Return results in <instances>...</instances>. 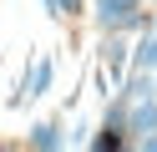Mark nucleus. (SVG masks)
<instances>
[{
  "mask_svg": "<svg viewBox=\"0 0 157 152\" xmlns=\"http://www.w3.org/2000/svg\"><path fill=\"white\" fill-rule=\"evenodd\" d=\"M41 5H46V15H51V20H61V10H56V0H41Z\"/></svg>",
  "mask_w": 157,
  "mask_h": 152,
  "instance_id": "obj_9",
  "label": "nucleus"
},
{
  "mask_svg": "<svg viewBox=\"0 0 157 152\" xmlns=\"http://www.w3.org/2000/svg\"><path fill=\"white\" fill-rule=\"evenodd\" d=\"M56 10H61V15H81L86 0H56Z\"/></svg>",
  "mask_w": 157,
  "mask_h": 152,
  "instance_id": "obj_8",
  "label": "nucleus"
},
{
  "mask_svg": "<svg viewBox=\"0 0 157 152\" xmlns=\"http://www.w3.org/2000/svg\"><path fill=\"white\" fill-rule=\"evenodd\" d=\"M127 61H132V46H127V30H101V91H117V81L127 76Z\"/></svg>",
  "mask_w": 157,
  "mask_h": 152,
  "instance_id": "obj_2",
  "label": "nucleus"
},
{
  "mask_svg": "<svg viewBox=\"0 0 157 152\" xmlns=\"http://www.w3.org/2000/svg\"><path fill=\"white\" fill-rule=\"evenodd\" d=\"M147 30H152V36H157V15H152V20H147Z\"/></svg>",
  "mask_w": 157,
  "mask_h": 152,
  "instance_id": "obj_10",
  "label": "nucleus"
},
{
  "mask_svg": "<svg viewBox=\"0 0 157 152\" xmlns=\"http://www.w3.org/2000/svg\"><path fill=\"white\" fill-rule=\"evenodd\" d=\"M127 66H137V71H157V36L152 30H142V41L132 46V61Z\"/></svg>",
  "mask_w": 157,
  "mask_h": 152,
  "instance_id": "obj_5",
  "label": "nucleus"
},
{
  "mask_svg": "<svg viewBox=\"0 0 157 152\" xmlns=\"http://www.w3.org/2000/svg\"><path fill=\"white\" fill-rule=\"evenodd\" d=\"M25 147H41V152H56V147H66V137H61V122H36V127L25 132Z\"/></svg>",
  "mask_w": 157,
  "mask_h": 152,
  "instance_id": "obj_4",
  "label": "nucleus"
},
{
  "mask_svg": "<svg viewBox=\"0 0 157 152\" xmlns=\"http://www.w3.org/2000/svg\"><path fill=\"white\" fill-rule=\"evenodd\" d=\"M91 147H96V152H117V147H127V137H122V132H106V127H101V132L91 137Z\"/></svg>",
  "mask_w": 157,
  "mask_h": 152,
  "instance_id": "obj_7",
  "label": "nucleus"
},
{
  "mask_svg": "<svg viewBox=\"0 0 157 152\" xmlns=\"http://www.w3.org/2000/svg\"><path fill=\"white\" fill-rule=\"evenodd\" d=\"M101 127L127 137V96H122V91H112V101H106V111H101Z\"/></svg>",
  "mask_w": 157,
  "mask_h": 152,
  "instance_id": "obj_6",
  "label": "nucleus"
},
{
  "mask_svg": "<svg viewBox=\"0 0 157 152\" xmlns=\"http://www.w3.org/2000/svg\"><path fill=\"white\" fill-rule=\"evenodd\" d=\"M142 132H157V96H137V101H127V147H132Z\"/></svg>",
  "mask_w": 157,
  "mask_h": 152,
  "instance_id": "obj_3",
  "label": "nucleus"
},
{
  "mask_svg": "<svg viewBox=\"0 0 157 152\" xmlns=\"http://www.w3.org/2000/svg\"><path fill=\"white\" fill-rule=\"evenodd\" d=\"M91 20H96V30H147V20L152 15H142V0H91Z\"/></svg>",
  "mask_w": 157,
  "mask_h": 152,
  "instance_id": "obj_1",
  "label": "nucleus"
}]
</instances>
